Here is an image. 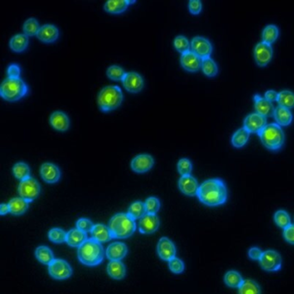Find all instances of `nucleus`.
<instances>
[{"label":"nucleus","instance_id":"f257e3e1","mask_svg":"<svg viewBox=\"0 0 294 294\" xmlns=\"http://www.w3.org/2000/svg\"><path fill=\"white\" fill-rule=\"evenodd\" d=\"M197 197L199 201L211 207L222 206L228 199L226 185L221 179H210L199 186Z\"/></svg>","mask_w":294,"mask_h":294},{"label":"nucleus","instance_id":"f03ea898","mask_svg":"<svg viewBox=\"0 0 294 294\" xmlns=\"http://www.w3.org/2000/svg\"><path fill=\"white\" fill-rule=\"evenodd\" d=\"M79 261L85 266L95 267L103 262L106 255L102 243L94 239H87L77 250Z\"/></svg>","mask_w":294,"mask_h":294},{"label":"nucleus","instance_id":"7ed1b4c3","mask_svg":"<svg viewBox=\"0 0 294 294\" xmlns=\"http://www.w3.org/2000/svg\"><path fill=\"white\" fill-rule=\"evenodd\" d=\"M109 228L112 238L126 239L135 233L136 230L135 220L132 218L127 213H117L110 218Z\"/></svg>","mask_w":294,"mask_h":294},{"label":"nucleus","instance_id":"20e7f679","mask_svg":"<svg viewBox=\"0 0 294 294\" xmlns=\"http://www.w3.org/2000/svg\"><path fill=\"white\" fill-rule=\"evenodd\" d=\"M124 101V94L119 86L107 85L104 87L98 96V105L103 112L117 110Z\"/></svg>","mask_w":294,"mask_h":294},{"label":"nucleus","instance_id":"39448f33","mask_svg":"<svg viewBox=\"0 0 294 294\" xmlns=\"http://www.w3.org/2000/svg\"><path fill=\"white\" fill-rule=\"evenodd\" d=\"M28 92V85L21 78H7L0 86V95L8 102L21 100Z\"/></svg>","mask_w":294,"mask_h":294},{"label":"nucleus","instance_id":"423d86ee","mask_svg":"<svg viewBox=\"0 0 294 294\" xmlns=\"http://www.w3.org/2000/svg\"><path fill=\"white\" fill-rule=\"evenodd\" d=\"M258 135L263 145L271 151L280 150L283 147L285 134L283 130L276 123L267 124Z\"/></svg>","mask_w":294,"mask_h":294},{"label":"nucleus","instance_id":"0eeeda50","mask_svg":"<svg viewBox=\"0 0 294 294\" xmlns=\"http://www.w3.org/2000/svg\"><path fill=\"white\" fill-rule=\"evenodd\" d=\"M18 190L22 199L30 203L38 198L41 192V186L38 181L34 178L30 177L25 181H20Z\"/></svg>","mask_w":294,"mask_h":294},{"label":"nucleus","instance_id":"6e6552de","mask_svg":"<svg viewBox=\"0 0 294 294\" xmlns=\"http://www.w3.org/2000/svg\"><path fill=\"white\" fill-rule=\"evenodd\" d=\"M48 271L50 276L58 280H67L73 274L70 264L62 259H54L49 265Z\"/></svg>","mask_w":294,"mask_h":294},{"label":"nucleus","instance_id":"1a4fd4ad","mask_svg":"<svg viewBox=\"0 0 294 294\" xmlns=\"http://www.w3.org/2000/svg\"><path fill=\"white\" fill-rule=\"evenodd\" d=\"M259 263L263 270L267 272H277L281 268L282 260L278 252L274 250H267L263 252Z\"/></svg>","mask_w":294,"mask_h":294},{"label":"nucleus","instance_id":"9d476101","mask_svg":"<svg viewBox=\"0 0 294 294\" xmlns=\"http://www.w3.org/2000/svg\"><path fill=\"white\" fill-rule=\"evenodd\" d=\"M213 45L209 40L203 36H196L191 42V51L203 60L211 57L213 53Z\"/></svg>","mask_w":294,"mask_h":294},{"label":"nucleus","instance_id":"9b49d317","mask_svg":"<svg viewBox=\"0 0 294 294\" xmlns=\"http://www.w3.org/2000/svg\"><path fill=\"white\" fill-rule=\"evenodd\" d=\"M255 62L261 68L267 67L273 58V48L266 43H258L254 50Z\"/></svg>","mask_w":294,"mask_h":294},{"label":"nucleus","instance_id":"f8f14e48","mask_svg":"<svg viewBox=\"0 0 294 294\" xmlns=\"http://www.w3.org/2000/svg\"><path fill=\"white\" fill-rule=\"evenodd\" d=\"M267 118L260 114L252 113L245 117L243 128L249 133L260 134L264 128L266 127Z\"/></svg>","mask_w":294,"mask_h":294},{"label":"nucleus","instance_id":"ddd939ff","mask_svg":"<svg viewBox=\"0 0 294 294\" xmlns=\"http://www.w3.org/2000/svg\"><path fill=\"white\" fill-rule=\"evenodd\" d=\"M155 160L148 154H142L133 158L131 163L132 170L137 174H145L152 169Z\"/></svg>","mask_w":294,"mask_h":294},{"label":"nucleus","instance_id":"4468645a","mask_svg":"<svg viewBox=\"0 0 294 294\" xmlns=\"http://www.w3.org/2000/svg\"><path fill=\"white\" fill-rule=\"evenodd\" d=\"M123 85L128 92L132 93H138L144 86V80L138 73L130 72L126 73L123 80Z\"/></svg>","mask_w":294,"mask_h":294},{"label":"nucleus","instance_id":"2eb2a0df","mask_svg":"<svg viewBox=\"0 0 294 294\" xmlns=\"http://www.w3.org/2000/svg\"><path fill=\"white\" fill-rule=\"evenodd\" d=\"M160 227V219L156 214L147 213L139 220L138 229L140 233L150 235L155 233Z\"/></svg>","mask_w":294,"mask_h":294},{"label":"nucleus","instance_id":"dca6fc26","mask_svg":"<svg viewBox=\"0 0 294 294\" xmlns=\"http://www.w3.org/2000/svg\"><path fill=\"white\" fill-rule=\"evenodd\" d=\"M157 254L163 261L169 262L176 255V247L169 238H161L157 244Z\"/></svg>","mask_w":294,"mask_h":294},{"label":"nucleus","instance_id":"f3484780","mask_svg":"<svg viewBox=\"0 0 294 294\" xmlns=\"http://www.w3.org/2000/svg\"><path fill=\"white\" fill-rule=\"evenodd\" d=\"M40 174L43 181L48 184H55L60 181L61 176L60 168L50 162L43 163L40 168Z\"/></svg>","mask_w":294,"mask_h":294},{"label":"nucleus","instance_id":"a211bd4d","mask_svg":"<svg viewBox=\"0 0 294 294\" xmlns=\"http://www.w3.org/2000/svg\"><path fill=\"white\" fill-rule=\"evenodd\" d=\"M181 64L186 71L196 73L201 68L202 60L190 50L187 53L181 54Z\"/></svg>","mask_w":294,"mask_h":294},{"label":"nucleus","instance_id":"6ab92c4d","mask_svg":"<svg viewBox=\"0 0 294 294\" xmlns=\"http://www.w3.org/2000/svg\"><path fill=\"white\" fill-rule=\"evenodd\" d=\"M178 186L182 193H184L189 197H193L197 196L198 190H199V183L197 180L191 175H187V176H181V179L179 180Z\"/></svg>","mask_w":294,"mask_h":294},{"label":"nucleus","instance_id":"aec40b11","mask_svg":"<svg viewBox=\"0 0 294 294\" xmlns=\"http://www.w3.org/2000/svg\"><path fill=\"white\" fill-rule=\"evenodd\" d=\"M51 126L58 132H67L70 127V120L68 115L62 111H54L51 114L50 118Z\"/></svg>","mask_w":294,"mask_h":294},{"label":"nucleus","instance_id":"412c9836","mask_svg":"<svg viewBox=\"0 0 294 294\" xmlns=\"http://www.w3.org/2000/svg\"><path fill=\"white\" fill-rule=\"evenodd\" d=\"M127 254V246L119 241L110 243L106 250V256L110 261H122Z\"/></svg>","mask_w":294,"mask_h":294},{"label":"nucleus","instance_id":"4be33fe9","mask_svg":"<svg viewBox=\"0 0 294 294\" xmlns=\"http://www.w3.org/2000/svg\"><path fill=\"white\" fill-rule=\"evenodd\" d=\"M254 101H255V109L256 113L260 114L266 118L273 116L275 108L273 107V103L267 101L265 98H263L259 94H255L254 96Z\"/></svg>","mask_w":294,"mask_h":294},{"label":"nucleus","instance_id":"5701e85b","mask_svg":"<svg viewBox=\"0 0 294 294\" xmlns=\"http://www.w3.org/2000/svg\"><path fill=\"white\" fill-rule=\"evenodd\" d=\"M36 37L43 43H54L59 37V29L53 25H43L40 28Z\"/></svg>","mask_w":294,"mask_h":294},{"label":"nucleus","instance_id":"b1692460","mask_svg":"<svg viewBox=\"0 0 294 294\" xmlns=\"http://www.w3.org/2000/svg\"><path fill=\"white\" fill-rule=\"evenodd\" d=\"M135 2L131 0H109L104 5V9L110 14H121L124 13L127 8Z\"/></svg>","mask_w":294,"mask_h":294},{"label":"nucleus","instance_id":"393cba45","mask_svg":"<svg viewBox=\"0 0 294 294\" xmlns=\"http://www.w3.org/2000/svg\"><path fill=\"white\" fill-rule=\"evenodd\" d=\"M91 236H92V239L99 241L100 243L107 242V241H110V239L113 238L109 226H107L102 223L94 224V226L91 231Z\"/></svg>","mask_w":294,"mask_h":294},{"label":"nucleus","instance_id":"a878e982","mask_svg":"<svg viewBox=\"0 0 294 294\" xmlns=\"http://www.w3.org/2000/svg\"><path fill=\"white\" fill-rule=\"evenodd\" d=\"M87 239V233L76 228L67 232L66 242L72 248H80Z\"/></svg>","mask_w":294,"mask_h":294},{"label":"nucleus","instance_id":"bb28decb","mask_svg":"<svg viewBox=\"0 0 294 294\" xmlns=\"http://www.w3.org/2000/svg\"><path fill=\"white\" fill-rule=\"evenodd\" d=\"M107 270L108 275L113 280H123L126 275V267L121 261H110Z\"/></svg>","mask_w":294,"mask_h":294},{"label":"nucleus","instance_id":"cd10ccee","mask_svg":"<svg viewBox=\"0 0 294 294\" xmlns=\"http://www.w3.org/2000/svg\"><path fill=\"white\" fill-rule=\"evenodd\" d=\"M273 117L275 119V122L278 125L281 126H288L292 124L294 117H293V113L291 112V110L287 108H284V107H278L274 109V112H273Z\"/></svg>","mask_w":294,"mask_h":294},{"label":"nucleus","instance_id":"c85d7f7f","mask_svg":"<svg viewBox=\"0 0 294 294\" xmlns=\"http://www.w3.org/2000/svg\"><path fill=\"white\" fill-rule=\"evenodd\" d=\"M8 205L10 208V213L14 216L24 215L28 209V203L22 199L21 197L11 199Z\"/></svg>","mask_w":294,"mask_h":294},{"label":"nucleus","instance_id":"c756f323","mask_svg":"<svg viewBox=\"0 0 294 294\" xmlns=\"http://www.w3.org/2000/svg\"><path fill=\"white\" fill-rule=\"evenodd\" d=\"M28 46V37L25 34H18L10 41V48L16 53L24 52Z\"/></svg>","mask_w":294,"mask_h":294},{"label":"nucleus","instance_id":"7c9ffc66","mask_svg":"<svg viewBox=\"0 0 294 294\" xmlns=\"http://www.w3.org/2000/svg\"><path fill=\"white\" fill-rule=\"evenodd\" d=\"M35 255L39 263L48 266L54 260L53 252L47 246H39L38 248H36Z\"/></svg>","mask_w":294,"mask_h":294},{"label":"nucleus","instance_id":"2f4dec72","mask_svg":"<svg viewBox=\"0 0 294 294\" xmlns=\"http://www.w3.org/2000/svg\"><path fill=\"white\" fill-rule=\"evenodd\" d=\"M280 35V30L276 25H269L266 26L263 29V34H262V38H263V43H267V44H273L276 42Z\"/></svg>","mask_w":294,"mask_h":294},{"label":"nucleus","instance_id":"473e14b6","mask_svg":"<svg viewBox=\"0 0 294 294\" xmlns=\"http://www.w3.org/2000/svg\"><path fill=\"white\" fill-rule=\"evenodd\" d=\"M128 215L134 220H140L147 214L145 205L142 201H135L128 209Z\"/></svg>","mask_w":294,"mask_h":294},{"label":"nucleus","instance_id":"72a5a7b5","mask_svg":"<svg viewBox=\"0 0 294 294\" xmlns=\"http://www.w3.org/2000/svg\"><path fill=\"white\" fill-rule=\"evenodd\" d=\"M249 135H250V133L247 132L244 128L239 129L238 131L235 132L234 135L231 138L232 145L234 146L235 148H238V149L242 148L248 142Z\"/></svg>","mask_w":294,"mask_h":294},{"label":"nucleus","instance_id":"f704fd0d","mask_svg":"<svg viewBox=\"0 0 294 294\" xmlns=\"http://www.w3.org/2000/svg\"><path fill=\"white\" fill-rule=\"evenodd\" d=\"M277 102L280 107L287 108V109H294V92L289 90H284L279 92V97Z\"/></svg>","mask_w":294,"mask_h":294},{"label":"nucleus","instance_id":"c9c22d12","mask_svg":"<svg viewBox=\"0 0 294 294\" xmlns=\"http://www.w3.org/2000/svg\"><path fill=\"white\" fill-rule=\"evenodd\" d=\"M12 173L15 178L20 181L30 178V169L28 165L25 162L16 163L12 167Z\"/></svg>","mask_w":294,"mask_h":294},{"label":"nucleus","instance_id":"e433bc0d","mask_svg":"<svg viewBox=\"0 0 294 294\" xmlns=\"http://www.w3.org/2000/svg\"><path fill=\"white\" fill-rule=\"evenodd\" d=\"M201 69H202L204 75H206L207 77H210V78L215 77L218 74L217 65L215 62V60H213L211 57L203 59Z\"/></svg>","mask_w":294,"mask_h":294},{"label":"nucleus","instance_id":"4c0bfd02","mask_svg":"<svg viewBox=\"0 0 294 294\" xmlns=\"http://www.w3.org/2000/svg\"><path fill=\"white\" fill-rule=\"evenodd\" d=\"M243 281L244 280L242 279L241 274L234 270L227 272L226 274L224 275V282L228 287L232 288H239L241 284L243 283Z\"/></svg>","mask_w":294,"mask_h":294},{"label":"nucleus","instance_id":"58836bf2","mask_svg":"<svg viewBox=\"0 0 294 294\" xmlns=\"http://www.w3.org/2000/svg\"><path fill=\"white\" fill-rule=\"evenodd\" d=\"M238 294H261V288L255 280H246L238 288Z\"/></svg>","mask_w":294,"mask_h":294},{"label":"nucleus","instance_id":"ea45409f","mask_svg":"<svg viewBox=\"0 0 294 294\" xmlns=\"http://www.w3.org/2000/svg\"><path fill=\"white\" fill-rule=\"evenodd\" d=\"M40 27L39 23L36 20V18H28L24 24L23 26V30L24 34L28 36H34L37 35L39 31Z\"/></svg>","mask_w":294,"mask_h":294},{"label":"nucleus","instance_id":"a19ab883","mask_svg":"<svg viewBox=\"0 0 294 294\" xmlns=\"http://www.w3.org/2000/svg\"><path fill=\"white\" fill-rule=\"evenodd\" d=\"M48 238L52 242L60 244L67 240V232L60 228H53L49 231Z\"/></svg>","mask_w":294,"mask_h":294},{"label":"nucleus","instance_id":"79ce46f5","mask_svg":"<svg viewBox=\"0 0 294 294\" xmlns=\"http://www.w3.org/2000/svg\"><path fill=\"white\" fill-rule=\"evenodd\" d=\"M107 75L108 76V78L110 79L111 80H114V81H123L126 73L119 66L113 65V66H110V67L108 68L107 71Z\"/></svg>","mask_w":294,"mask_h":294},{"label":"nucleus","instance_id":"37998d69","mask_svg":"<svg viewBox=\"0 0 294 294\" xmlns=\"http://www.w3.org/2000/svg\"><path fill=\"white\" fill-rule=\"evenodd\" d=\"M174 46L175 50L181 54L191 50V44L189 43L187 38L184 36H176L174 41Z\"/></svg>","mask_w":294,"mask_h":294},{"label":"nucleus","instance_id":"c03bdc74","mask_svg":"<svg viewBox=\"0 0 294 294\" xmlns=\"http://www.w3.org/2000/svg\"><path fill=\"white\" fill-rule=\"evenodd\" d=\"M274 222L278 226L282 229H286L287 227L291 225V217L287 212L280 210L274 214Z\"/></svg>","mask_w":294,"mask_h":294},{"label":"nucleus","instance_id":"a18cd8bd","mask_svg":"<svg viewBox=\"0 0 294 294\" xmlns=\"http://www.w3.org/2000/svg\"><path fill=\"white\" fill-rule=\"evenodd\" d=\"M177 169L179 174L181 176H187V175H191V171H192V164L191 160L187 158H183L179 160L177 164Z\"/></svg>","mask_w":294,"mask_h":294},{"label":"nucleus","instance_id":"49530a36","mask_svg":"<svg viewBox=\"0 0 294 294\" xmlns=\"http://www.w3.org/2000/svg\"><path fill=\"white\" fill-rule=\"evenodd\" d=\"M144 205H145L146 212L149 214H156L160 208V202L156 197L148 198L146 199Z\"/></svg>","mask_w":294,"mask_h":294},{"label":"nucleus","instance_id":"de8ad7c7","mask_svg":"<svg viewBox=\"0 0 294 294\" xmlns=\"http://www.w3.org/2000/svg\"><path fill=\"white\" fill-rule=\"evenodd\" d=\"M168 267L172 273L180 274L184 272L185 264L181 259L174 257L168 262Z\"/></svg>","mask_w":294,"mask_h":294},{"label":"nucleus","instance_id":"09e8293b","mask_svg":"<svg viewBox=\"0 0 294 294\" xmlns=\"http://www.w3.org/2000/svg\"><path fill=\"white\" fill-rule=\"evenodd\" d=\"M93 226H94V224L88 218H80L76 222V228L80 231H84L85 233H88V232L91 233Z\"/></svg>","mask_w":294,"mask_h":294},{"label":"nucleus","instance_id":"8fccbe9b","mask_svg":"<svg viewBox=\"0 0 294 294\" xmlns=\"http://www.w3.org/2000/svg\"><path fill=\"white\" fill-rule=\"evenodd\" d=\"M188 9L192 15H199L202 11V4L199 0H191L188 4Z\"/></svg>","mask_w":294,"mask_h":294},{"label":"nucleus","instance_id":"3c124183","mask_svg":"<svg viewBox=\"0 0 294 294\" xmlns=\"http://www.w3.org/2000/svg\"><path fill=\"white\" fill-rule=\"evenodd\" d=\"M8 78H20L21 68L18 64H11L7 69Z\"/></svg>","mask_w":294,"mask_h":294},{"label":"nucleus","instance_id":"603ef678","mask_svg":"<svg viewBox=\"0 0 294 294\" xmlns=\"http://www.w3.org/2000/svg\"><path fill=\"white\" fill-rule=\"evenodd\" d=\"M283 235L287 242L294 245V224H291L290 226L284 229Z\"/></svg>","mask_w":294,"mask_h":294},{"label":"nucleus","instance_id":"864d4df0","mask_svg":"<svg viewBox=\"0 0 294 294\" xmlns=\"http://www.w3.org/2000/svg\"><path fill=\"white\" fill-rule=\"evenodd\" d=\"M263 252L259 248H252L248 251V256L249 258L255 261H260V259L263 255Z\"/></svg>","mask_w":294,"mask_h":294},{"label":"nucleus","instance_id":"5fc2aeb1","mask_svg":"<svg viewBox=\"0 0 294 294\" xmlns=\"http://www.w3.org/2000/svg\"><path fill=\"white\" fill-rule=\"evenodd\" d=\"M278 97H279V92H277L276 91H273V90L267 91L265 95H264V98L267 101L271 102V103H273L274 101H277L278 100Z\"/></svg>","mask_w":294,"mask_h":294},{"label":"nucleus","instance_id":"6e6d98bb","mask_svg":"<svg viewBox=\"0 0 294 294\" xmlns=\"http://www.w3.org/2000/svg\"><path fill=\"white\" fill-rule=\"evenodd\" d=\"M7 213H10V208H9V205L8 204H1L0 206V214L2 216L6 215Z\"/></svg>","mask_w":294,"mask_h":294}]
</instances>
